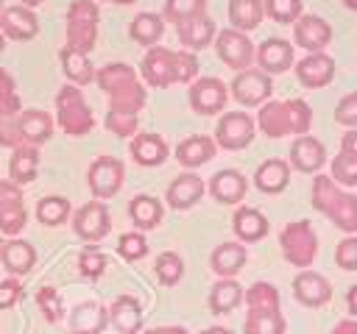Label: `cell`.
I'll return each instance as SVG.
<instances>
[{
  "instance_id": "1",
  "label": "cell",
  "mask_w": 357,
  "mask_h": 334,
  "mask_svg": "<svg viewBox=\"0 0 357 334\" xmlns=\"http://www.w3.org/2000/svg\"><path fill=\"white\" fill-rule=\"evenodd\" d=\"M98 86L109 95V111H106V128L114 136H134L139 125V111L148 100L145 86L139 84V75L134 67L114 61L95 72Z\"/></svg>"
},
{
  "instance_id": "2",
  "label": "cell",
  "mask_w": 357,
  "mask_h": 334,
  "mask_svg": "<svg viewBox=\"0 0 357 334\" xmlns=\"http://www.w3.org/2000/svg\"><path fill=\"white\" fill-rule=\"evenodd\" d=\"M139 72L145 78L148 86L165 89L170 84H192V78L198 75V58L192 50H170L162 45L148 47Z\"/></svg>"
},
{
  "instance_id": "3",
  "label": "cell",
  "mask_w": 357,
  "mask_h": 334,
  "mask_svg": "<svg viewBox=\"0 0 357 334\" xmlns=\"http://www.w3.org/2000/svg\"><path fill=\"white\" fill-rule=\"evenodd\" d=\"M243 301L248 306L243 331L245 334H284L287 323L279 309V289L268 281H257L243 292Z\"/></svg>"
},
{
  "instance_id": "4",
  "label": "cell",
  "mask_w": 357,
  "mask_h": 334,
  "mask_svg": "<svg viewBox=\"0 0 357 334\" xmlns=\"http://www.w3.org/2000/svg\"><path fill=\"white\" fill-rule=\"evenodd\" d=\"M257 125L271 139H282L287 134L304 136L312 125V111L298 97H293V100H268V103H262V109L257 114Z\"/></svg>"
},
{
  "instance_id": "5",
  "label": "cell",
  "mask_w": 357,
  "mask_h": 334,
  "mask_svg": "<svg viewBox=\"0 0 357 334\" xmlns=\"http://www.w3.org/2000/svg\"><path fill=\"white\" fill-rule=\"evenodd\" d=\"M312 206L326 214L340 231H357V198L340 189L329 175H315L312 181Z\"/></svg>"
},
{
  "instance_id": "6",
  "label": "cell",
  "mask_w": 357,
  "mask_h": 334,
  "mask_svg": "<svg viewBox=\"0 0 357 334\" xmlns=\"http://www.w3.org/2000/svg\"><path fill=\"white\" fill-rule=\"evenodd\" d=\"M98 19L100 11L95 0H73L67 8V47L89 56L98 42Z\"/></svg>"
},
{
  "instance_id": "7",
  "label": "cell",
  "mask_w": 357,
  "mask_h": 334,
  "mask_svg": "<svg viewBox=\"0 0 357 334\" xmlns=\"http://www.w3.org/2000/svg\"><path fill=\"white\" fill-rule=\"evenodd\" d=\"M56 117H59V125L64 128V134L70 136H84L95 128V117L84 100V92L73 84L61 86L59 95H56Z\"/></svg>"
},
{
  "instance_id": "8",
  "label": "cell",
  "mask_w": 357,
  "mask_h": 334,
  "mask_svg": "<svg viewBox=\"0 0 357 334\" xmlns=\"http://www.w3.org/2000/svg\"><path fill=\"white\" fill-rule=\"evenodd\" d=\"M279 245H282V256L293 267H310L318 256V237L307 220L287 223L279 234Z\"/></svg>"
},
{
  "instance_id": "9",
  "label": "cell",
  "mask_w": 357,
  "mask_h": 334,
  "mask_svg": "<svg viewBox=\"0 0 357 334\" xmlns=\"http://www.w3.org/2000/svg\"><path fill=\"white\" fill-rule=\"evenodd\" d=\"M123 178H126V167L120 159L114 156H98L92 164H89V173H86V181H89V189L98 200H106V198H114L120 189H123Z\"/></svg>"
},
{
  "instance_id": "10",
  "label": "cell",
  "mask_w": 357,
  "mask_h": 334,
  "mask_svg": "<svg viewBox=\"0 0 357 334\" xmlns=\"http://www.w3.org/2000/svg\"><path fill=\"white\" fill-rule=\"evenodd\" d=\"M257 122L245 111H226L215 125V145L223 150H243L251 145Z\"/></svg>"
},
{
  "instance_id": "11",
  "label": "cell",
  "mask_w": 357,
  "mask_h": 334,
  "mask_svg": "<svg viewBox=\"0 0 357 334\" xmlns=\"http://www.w3.org/2000/svg\"><path fill=\"white\" fill-rule=\"evenodd\" d=\"M215 50L220 56V61L237 72L248 70L251 61H254V45L251 39L243 33V31H234V28H226L220 33H215Z\"/></svg>"
},
{
  "instance_id": "12",
  "label": "cell",
  "mask_w": 357,
  "mask_h": 334,
  "mask_svg": "<svg viewBox=\"0 0 357 334\" xmlns=\"http://www.w3.org/2000/svg\"><path fill=\"white\" fill-rule=\"evenodd\" d=\"M28 223V212L22 203V186L0 178V234L17 237Z\"/></svg>"
},
{
  "instance_id": "13",
  "label": "cell",
  "mask_w": 357,
  "mask_h": 334,
  "mask_svg": "<svg viewBox=\"0 0 357 334\" xmlns=\"http://www.w3.org/2000/svg\"><path fill=\"white\" fill-rule=\"evenodd\" d=\"M73 228L75 234L84 239V242H100L109 228H112V220H109V209L103 200H89L84 203L75 217H73Z\"/></svg>"
},
{
  "instance_id": "14",
  "label": "cell",
  "mask_w": 357,
  "mask_h": 334,
  "mask_svg": "<svg viewBox=\"0 0 357 334\" xmlns=\"http://www.w3.org/2000/svg\"><path fill=\"white\" fill-rule=\"evenodd\" d=\"M273 92V84H271V75H265L262 70H243L234 75L231 81V95L237 103L243 106H262Z\"/></svg>"
},
{
  "instance_id": "15",
  "label": "cell",
  "mask_w": 357,
  "mask_h": 334,
  "mask_svg": "<svg viewBox=\"0 0 357 334\" xmlns=\"http://www.w3.org/2000/svg\"><path fill=\"white\" fill-rule=\"evenodd\" d=\"M226 97H229V89H226V84L220 78L206 75V78H198V81L190 84V106L198 114L209 117V114L223 111Z\"/></svg>"
},
{
  "instance_id": "16",
  "label": "cell",
  "mask_w": 357,
  "mask_h": 334,
  "mask_svg": "<svg viewBox=\"0 0 357 334\" xmlns=\"http://www.w3.org/2000/svg\"><path fill=\"white\" fill-rule=\"evenodd\" d=\"M0 33H3V39L28 42L39 33V19L25 6H6L0 11Z\"/></svg>"
},
{
  "instance_id": "17",
  "label": "cell",
  "mask_w": 357,
  "mask_h": 334,
  "mask_svg": "<svg viewBox=\"0 0 357 334\" xmlns=\"http://www.w3.org/2000/svg\"><path fill=\"white\" fill-rule=\"evenodd\" d=\"M293 36H296L298 47H304L310 53H324V47L332 39V28L326 25V19H321L315 14H301L293 22Z\"/></svg>"
},
{
  "instance_id": "18",
  "label": "cell",
  "mask_w": 357,
  "mask_h": 334,
  "mask_svg": "<svg viewBox=\"0 0 357 334\" xmlns=\"http://www.w3.org/2000/svg\"><path fill=\"white\" fill-rule=\"evenodd\" d=\"M293 295H296L298 303L318 309V306H326V303L332 301V287H329V281H326L321 273H315V270H301V273L293 278Z\"/></svg>"
},
{
  "instance_id": "19",
  "label": "cell",
  "mask_w": 357,
  "mask_h": 334,
  "mask_svg": "<svg viewBox=\"0 0 357 334\" xmlns=\"http://www.w3.org/2000/svg\"><path fill=\"white\" fill-rule=\"evenodd\" d=\"M109 312V323L117 328V334H139L142 331V306L134 295H117L112 301Z\"/></svg>"
},
{
  "instance_id": "20",
  "label": "cell",
  "mask_w": 357,
  "mask_h": 334,
  "mask_svg": "<svg viewBox=\"0 0 357 334\" xmlns=\"http://www.w3.org/2000/svg\"><path fill=\"white\" fill-rule=\"evenodd\" d=\"M290 164L301 173H318L326 164V148L321 139L304 134L296 136V142L290 145Z\"/></svg>"
},
{
  "instance_id": "21",
  "label": "cell",
  "mask_w": 357,
  "mask_h": 334,
  "mask_svg": "<svg viewBox=\"0 0 357 334\" xmlns=\"http://www.w3.org/2000/svg\"><path fill=\"white\" fill-rule=\"evenodd\" d=\"M248 192V181L240 170H218L212 178H209V195L218 200V203H226V206H234L245 198Z\"/></svg>"
},
{
  "instance_id": "22",
  "label": "cell",
  "mask_w": 357,
  "mask_h": 334,
  "mask_svg": "<svg viewBox=\"0 0 357 334\" xmlns=\"http://www.w3.org/2000/svg\"><path fill=\"white\" fill-rule=\"evenodd\" d=\"M296 75L307 89H321L335 78V61L326 53H310L296 64Z\"/></svg>"
},
{
  "instance_id": "23",
  "label": "cell",
  "mask_w": 357,
  "mask_h": 334,
  "mask_svg": "<svg viewBox=\"0 0 357 334\" xmlns=\"http://www.w3.org/2000/svg\"><path fill=\"white\" fill-rule=\"evenodd\" d=\"M0 262L11 276H25L36 264V248L25 239L11 237V239L0 242Z\"/></svg>"
},
{
  "instance_id": "24",
  "label": "cell",
  "mask_w": 357,
  "mask_h": 334,
  "mask_svg": "<svg viewBox=\"0 0 357 334\" xmlns=\"http://www.w3.org/2000/svg\"><path fill=\"white\" fill-rule=\"evenodd\" d=\"M204 192H206V184L201 181V175L184 173V175H178V178L170 181V186L165 192V200L173 209H190V206H195L204 198Z\"/></svg>"
},
{
  "instance_id": "25",
  "label": "cell",
  "mask_w": 357,
  "mask_h": 334,
  "mask_svg": "<svg viewBox=\"0 0 357 334\" xmlns=\"http://www.w3.org/2000/svg\"><path fill=\"white\" fill-rule=\"evenodd\" d=\"M335 184H346L354 186L357 184V128H351L349 134H343L340 142V153L332 161V175Z\"/></svg>"
},
{
  "instance_id": "26",
  "label": "cell",
  "mask_w": 357,
  "mask_h": 334,
  "mask_svg": "<svg viewBox=\"0 0 357 334\" xmlns=\"http://www.w3.org/2000/svg\"><path fill=\"white\" fill-rule=\"evenodd\" d=\"M254 56H257V61H259L265 75H279L293 64V45L284 42V39H273L271 36V39H265L259 45V50Z\"/></svg>"
},
{
  "instance_id": "27",
  "label": "cell",
  "mask_w": 357,
  "mask_h": 334,
  "mask_svg": "<svg viewBox=\"0 0 357 334\" xmlns=\"http://www.w3.org/2000/svg\"><path fill=\"white\" fill-rule=\"evenodd\" d=\"M20 134H22V145L39 148L53 136V120L47 111L42 109H22L20 111Z\"/></svg>"
},
{
  "instance_id": "28",
  "label": "cell",
  "mask_w": 357,
  "mask_h": 334,
  "mask_svg": "<svg viewBox=\"0 0 357 334\" xmlns=\"http://www.w3.org/2000/svg\"><path fill=\"white\" fill-rule=\"evenodd\" d=\"M106 323L109 312L95 301H84L70 312V334H100Z\"/></svg>"
},
{
  "instance_id": "29",
  "label": "cell",
  "mask_w": 357,
  "mask_h": 334,
  "mask_svg": "<svg viewBox=\"0 0 357 334\" xmlns=\"http://www.w3.org/2000/svg\"><path fill=\"white\" fill-rule=\"evenodd\" d=\"M36 173H39V148H31V145L14 148L8 159V181L17 186H25L36 181Z\"/></svg>"
},
{
  "instance_id": "30",
  "label": "cell",
  "mask_w": 357,
  "mask_h": 334,
  "mask_svg": "<svg viewBox=\"0 0 357 334\" xmlns=\"http://www.w3.org/2000/svg\"><path fill=\"white\" fill-rule=\"evenodd\" d=\"M245 259H248V250H245V245H240V242H220L215 250H212V270L220 276V278H234L240 270H243V264H245Z\"/></svg>"
},
{
  "instance_id": "31",
  "label": "cell",
  "mask_w": 357,
  "mask_h": 334,
  "mask_svg": "<svg viewBox=\"0 0 357 334\" xmlns=\"http://www.w3.org/2000/svg\"><path fill=\"white\" fill-rule=\"evenodd\" d=\"M215 148H218L215 139H209V136H204V134H195V136H187V139L178 142L176 159H178V164L195 170V167L206 164V161L215 156Z\"/></svg>"
},
{
  "instance_id": "32",
  "label": "cell",
  "mask_w": 357,
  "mask_h": 334,
  "mask_svg": "<svg viewBox=\"0 0 357 334\" xmlns=\"http://www.w3.org/2000/svg\"><path fill=\"white\" fill-rule=\"evenodd\" d=\"M176 31H178V39H181V45H184L187 50H201V47H206V45L215 39V33H218L209 14H201V17H192V19L181 22V25H176Z\"/></svg>"
},
{
  "instance_id": "33",
  "label": "cell",
  "mask_w": 357,
  "mask_h": 334,
  "mask_svg": "<svg viewBox=\"0 0 357 334\" xmlns=\"http://www.w3.org/2000/svg\"><path fill=\"white\" fill-rule=\"evenodd\" d=\"M290 181V164L284 159H268L257 167L254 173V184L259 192H268V195H276L287 186Z\"/></svg>"
},
{
  "instance_id": "34",
  "label": "cell",
  "mask_w": 357,
  "mask_h": 334,
  "mask_svg": "<svg viewBox=\"0 0 357 334\" xmlns=\"http://www.w3.org/2000/svg\"><path fill=\"white\" fill-rule=\"evenodd\" d=\"M231 223H234V234L240 242H259L268 234V217L254 206H240Z\"/></svg>"
},
{
  "instance_id": "35",
  "label": "cell",
  "mask_w": 357,
  "mask_h": 334,
  "mask_svg": "<svg viewBox=\"0 0 357 334\" xmlns=\"http://www.w3.org/2000/svg\"><path fill=\"white\" fill-rule=\"evenodd\" d=\"M131 156L142 167H156L167 159V145L159 134H134L131 139Z\"/></svg>"
},
{
  "instance_id": "36",
  "label": "cell",
  "mask_w": 357,
  "mask_h": 334,
  "mask_svg": "<svg viewBox=\"0 0 357 334\" xmlns=\"http://www.w3.org/2000/svg\"><path fill=\"white\" fill-rule=\"evenodd\" d=\"M59 58H61V70H64V75L73 86H86V84L95 81V70H92L86 53H78L73 47H61Z\"/></svg>"
},
{
  "instance_id": "37",
  "label": "cell",
  "mask_w": 357,
  "mask_h": 334,
  "mask_svg": "<svg viewBox=\"0 0 357 334\" xmlns=\"http://www.w3.org/2000/svg\"><path fill=\"white\" fill-rule=\"evenodd\" d=\"M128 214L139 231H148V228H156L162 223L165 209L153 195H134L128 203Z\"/></svg>"
},
{
  "instance_id": "38",
  "label": "cell",
  "mask_w": 357,
  "mask_h": 334,
  "mask_svg": "<svg viewBox=\"0 0 357 334\" xmlns=\"http://www.w3.org/2000/svg\"><path fill=\"white\" fill-rule=\"evenodd\" d=\"M265 17V8H262V0H229V19H231V28L234 31H254L259 28Z\"/></svg>"
},
{
  "instance_id": "39",
  "label": "cell",
  "mask_w": 357,
  "mask_h": 334,
  "mask_svg": "<svg viewBox=\"0 0 357 334\" xmlns=\"http://www.w3.org/2000/svg\"><path fill=\"white\" fill-rule=\"evenodd\" d=\"M243 303V287L234 278H220L209 289V309L215 315H229Z\"/></svg>"
},
{
  "instance_id": "40",
  "label": "cell",
  "mask_w": 357,
  "mask_h": 334,
  "mask_svg": "<svg viewBox=\"0 0 357 334\" xmlns=\"http://www.w3.org/2000/svg\"><path fill=\"white\" fill-rule=\"evenodd\" d=\"M128 33H131L134 42H139V45H145V47H153V45L162 39V33H165V22H162L159 14L142 11V14H137V17L131 19Z\"/></svg>"
},
{
  "instance_id": "41",
  "label": "cell",
  "mask_w": 357,
  "mask_h": 334,
  "mask_svg": "<svg viewBox=\"0 0 357 334\" xmlns=\"http://www.w3.org/2000/svg\"><path fill=\"white\" fill-rule=\"evenodd\" d=\"M67 217H70V200L61 198V195H47L36 203V220L42 225L56 228V225L67 223Z\"/></svg>"
},
{
  "instance_id": "42",
  "label": "cell",
  "mask_w": 357,
  "mask_h": 334,
  "mask_svg": "<svg viewBox=\"0 0 357 334\" xmlns=\"http://www.w3.org/2000/svg\"><path fill=\"white\" fill-rule=\"evenodd\" d=\"M201 14H206V0H165V19L176 25Z\"/></svg>"
},
{
  "instance_id": "43",
  "label": "cell",
  "mask_w": 357,
  "mask_h": 334,
  "mask_svg": "<svg viewBox=\"0 0 357 334\" xmlns=\"http://www.w3.org/2000/svg\"><path fill=\"white\" fill-rule=\"evenodd\" d=\"M181 276H184V262H181V256H178V253L165 250V253H159V256H156V278H159L165 287L178 284V281H181Z\"/></svg>"
},
{
  "instance_id": "44",
  "label": "cell",
  "mask_w": 357,
  "mask_h": 334,
  "mask_svg": "<svg viewBox=\"0 0 357 334\" xmlns=\"http://www.w3.org/2000/svg\"><path fill=\"white\" fill-rule=\"evenodd\" d=\"M265 14L282 25H290L301 17V0H265L262 3Z\"/></svg>"
},
{
  "instance_id": "45",
  "label": "cell",
  "mask_w": 357,
  "mask_h": 334,
  "mask_svg": "<svg viewBox=\"0 0 357 334\" xmlns=\"http://www.w3.org/2000/svg\"><path fill=\"white\" fill-rule=\"evenodd\" d=\"M36 303H39L42 317H45L47 323H59V320H61V315H64V303H61L59 289H53V287H42V289L36 292Z\"/></svg>"
},
{
  "instance_id": "46",
  "label": "cell",
  "mask_w": 357,
  "mask_h": 334,
  "mask_svg": "<svg viewBox=\"0 0 357 334\" xmlns=\"http://www.w3.org/2000/svg\"><path fill=\"white\" fill-rule=\"evenodd\" d=\"M0 145L3 148H20L22 134H20V111H0Z\"/></svg>"
},
{
  "instance_id": "47",
  "label": "cell",
  "mask_w": 357,
  "mask_h": 334,
  "mask_svg": "<svg viewBox=\"0 0 357 334\" xmlns=\"http://www.w3.org/2000/svg\"><path fill=\"white\" fill-rule=\"evenodd\" d=\"M117 253L123 259H128V262H137V259H142L148 253V242H145V237L139 231H128V234H123L117 239Z\"/></svg>"
},
{
  "instance_id": "48",
  "label": "cell",
  "mask_w": 357,
  "mask_h": 334,
  "mask_svg": "<svg viewBox=\"0 0 357 334\" xmlns=\"http://www.w3.org/2000/svg\"><path fill=\"white\" fill-rule=\"evenodd\" d=\"M78 270H81V276H86V278H98V276H103V270H106V256L89 245V248H84L81 256H78Z\"/></svg>"
},
{
  "instance_id": "49",
  "label": "cell",
  "mask_w": 357,
  "mask_h": 334,
  "mask_svg": "<svg viewBox=\"0 0 357 334\" xmlns=\"http://www.w3.org/2000/svg\"><path fill=\"white\" fill-rule=\"evenodd\" d=\"M0 111H22L17 84H14L11 72H6L3 67H0Z\"/></svg>"
},
{
  "instance_id": "50",
  "label": "cell",
  "mask_w": 357,
  "mask_h": 334,
  "mask_svg": "<svg viewBox=\"0 0 357 334\" xmlns=\"http://www.w3.org/2000/svg\"><path fill=\"white\" fill-rule=\"evenodd\" d=\"M335 120L346 128H357V92H349L335 106Z\"/></svg>"
},
{
  "instance_id": "51",
  "label": "cell",
  "mask_w": 357,
  "mask_h": 334,
  "mask_svg": "<svg viewBox=\"0 0 357 334\" xmlns=\"http://www.w3.org/2000/svg\"><path fill=\"white\" fill-rule=\"evenodd\" d=\"M335 262L343 270H357V237H346L337 250H335Z\"/></svg>"
},
{
  "instance_id": "52",
  "label": "cell",
  "mask_w": 357,
  "mask_h": 334,
  "mask_svg": "<svg viewBox=\"0 0 357 334\" xmlns=\"http://www.w3.org/2000/svg\"><path fill=\"white\" fill-rule=\"evenodd\" d=\"M22 298V284L17 278H6L0 281V309H11L17 306Z\"/></svg>"
},
{
  "instance_id": "53",
  "label": "cell",
  "mask_w": 357,
  "mask_h": 334,
  "mask_svg": "<svg viewBox=\"0 0 357 334\" xmlns=\"http://www.w3.org/2000/svg\"><path fill=\"white\" fill-rule=\"evenodd\" d=\"M139 334H190L184 326H156V328H148V331H139Z\"/></svg>"
},
{
  "instance_id": "54",
  "label": "cell",
  "mask_w": 357,
  "mask_h": 334,
  "mask_svg": "<svg viewBox=\"0 0 357 334\" xmlns=\"http://www.w3.org/2000/svg\"><path fill=\"white\" fill-rule=\"evenodd\" d=\"M332 334H357V320H354V317L340 320V323L332 328Z\"/></svg>"
},
{
  "instance_id": "55",
  "label": "cell",
  "mask_w": 357,
  "mask_h": 334,
  "mask_svg": "<svg viewBox=\"0 0 357 334\" xmlns=\"http://www.w3.org/2000/svg\"><path fill=\"white\" fill-rule=\"evenodd\" d=\"M346 306H349L351 317L357 320V284H354V287H349V292H346Z\"/></svg>"
},
{
  "instance_id": "56",
  "label": "cell",
  "mask_w": 357,
  "mask_h": 334,
  "mask_svg": "<svg viewBox=\"0 0 357 334\" xmlns=\"http://www.w3.org/2000/svg\"><path fill=\"white\" fill-rule=\"evenodd\" d=\"M201 334H234L231 328H223V326H209V328H204Z\"/></svg>"
},
{
  "instance_id": "57",
  "label": "cell",
  "mask_w": 357,
  "mask_h": 334,
  "mask_svg": "<svg viewBox=\"0 0 357 334\" xmlns=\"http://www.w3.org/2000/svg\"><path fill=\"white\" fill-rule=\"evenodd\" d=\"M39 3H42V0H22L25 8H33V6H39Z\"/></svg>"
},
{
  "instance_id": "58",
  "label": "cell",
  "mask_w": 357,
  "mask_h": 334,
  "mask_svg": "<svg viewBox=\"0 0 357 334\" xmlns=\"http://www.w3.org/2000/svg\"><path fill=\"white\" fill-rule=\"evenodd\" d=\"M106 3H120V6H128V3H134V0H106Z\"/></svg>"
},
{
  "instance_id": "59",
  "label": "cell",
  "mask_w": 357,
  "mask_h": 334,
  "mask_svg": "<svg viewBox=\"0 0 357 334\" xmlns=\"http://www.w3.org/2000/svg\"><path fill=\"white\" fill-rule=\"evenodd\" d=\"M343 3H346L349 8H357V0H343Z\"/></svg>"
},
{
  "instance_id": "60",
  "label": "cell",
  "mask_w": 357,
  "mask_h": 334,
  "mask_svg": "<svg viewBox=\"0 0 357 334\" xmlns=\"http://www.w3.org/2000/svg\"><path fill=\"white\" fill-rule=\"evenodd\" d=\"M3 47H6V39H3V33H0V56H3Z\"/></svg>"
},
{
  "instance_id": "61",
  "label": "cell",
  "mask_w": 357,
  "mask_h": 334,
  "mask_svg": "<svg viewBox=\"0 0 357 334\" xmlns=\"http://www.w3.org/2000/svg\"><path fill=\"white\" fill-rule=\"evenodd\" d=\"M0 11H3V3H0Z\"/></svg>"
}]
</instances>
